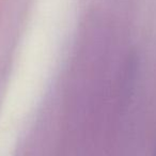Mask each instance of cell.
<instances>
[{"mask_svg":"<svg viewBox=\"0 0 156 156\" xmlns=\"http://www.w3.org/2000/svg\"><path fill=\"white\" fill-rule=\"evenodd\" d=\"M153 156H156V147H155V152H154V155Z\"/></svg>","mask_w":156,"mask_h":156,"instance_id":"obj_1","label":"cell"}]
</instances>
